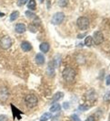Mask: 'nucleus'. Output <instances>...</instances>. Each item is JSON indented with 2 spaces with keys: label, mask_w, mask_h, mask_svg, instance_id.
I'll list each match as a JSON object with an SVG mask.
<instances>
[{
  "label": "nucleus",
  "mask_w": 110,
  "mask_h": 121,
  "mask_svg": "<svg viewBox=\"0 0 110 121\" xmlns=\"http://www.w3.org/2000/svg\"><path fill=\"white\" fill-rule=\"evenodd\" d=\"M39 48H40V51H41L42 52L46 53L49 51V44H48L47 42H42V43L40 44V46H39Z\"/></svg>",
  "instance_id": "f8f14e48"
},
{
  "label": "nucleus",
  "mask_w": 110,
  "mask_h": 121,
  "mask_svg": "<svg viewBox=\"0 0 110 121\" xmlns=\"http://www.w3.org/2000/svg\"><path fill=\"white\" fill-rule=\"evenodd\" d=\"M12 45V40L9 36H4L0 39V47L4 50H8Z\"/></svg>",
  "instance_id": "20e7f679"
},
{
  "label": "nucleus",
  "mask_w": 110,
  "mask_h": 121,
  "mask_svg": "<svg viewBox=\"0 0 110 121\" xmlns=\"http://www.w3.org/2000/svg\"><path fill=\"white\" fill-rule=\"evenodd\" d=\"M45 60H45V57L42 53H38V54H37V56H36V62H37V64H39V65L44 64Z\"/></svg>",
  "instance_id": "9b49d317"
},
{
  "label": "nucleus",
  "mask_w": 110,
  "mask_h": 121,
  "mask_svg": "<svg viewBox=\"0 0 110 121\" xmlns=\"http://www.w3.org/2000/svg\"><path fill=\"white\" fill-rule=\"evenodd\" d=\"M52 121H60L58 118V117H54L53 119H52Z\"/></svg>",
  "instance_id": "c85d7f7f"
},
{
  "label": "nucleus",
  "mask_w": 110,
  "mask_h": 121,
  "mask_svg": "<svg viewBox=\"0 0 110 121\" xmlns=\"http://www.w3.org/2000/svg\"><path fill=\"white\" fill-rule=\"evenodd\" d=\"M76 25H77V27L81 30H87L89 27V19H88L87 17H80L77 18Z\"/></svg>",
  "instance_id": "f03ea898"
},
{
  "label": "nucleus",
  "mask_w": 110,
  "mask_h": 121,
  "mask_svg": "<svg viewBox=\"0 0 110 121\" xmlns=\"http://www.w3.org/2000/svg\"><path fill=\"white\" fill-rule=\"evenodd\" d=\"M106 83L107 85H110V74L106 76Z\"/></svg>",
  "instance_id": "a878e982"
},
{
  "label": "nucleus",
  "mask_w": 110,
  "mask_h": 121,
  "mask_svg": "<svg viewBox=\"0 0 110 121\" xmlns=\"http://www.w3.org/2000/svg\"><path fill=\"white\" fill-rule=\"evenodd\" d=\"M15 32L21 34V33H24L26 31V26L23 23H18V24L15 25Z\"/></svg>",
  "instance_id": "1a4fd4ad"
},
{
  "label": "nucleus",
  "mask_w": 110,
  "mask_h": 121,
  "mask_svg": "<svg viewBox=\"0 0 110 121\" xmlns=\"http://www.w3.org/2000/svg\"><path fill=\"white\" fill-rule=\"evenodd\" d=\"M67 0H58V5L60 7H66L67 5Z\"/></svg>",
  "instance_id": "412c9836"
},
{
  "label": "nucleus",
  "mask_w": 110,
  "mask_h": 121,
  "mask_svg": "<svg viewBox=\"0 0 110 121\" xmlns=\"http://www.w3.org/2000/svg\"><path fill=\"white\" fill-rule=\"evenodd\" d=\"M63 78L65 79V81L67 83H73L76 79V72L70 67H67L63 71Z\"/></svg>",
  "instance_id": "f257e3e1"
},
{
  "label": "nucleus",
  "mask_w": 110,
  "mask_h": 121,
  "mask_svg": "<svg viewBox=\"0 0 110 121\" xmlns=\"http://www.w3.org/2000/svg\"><path fill=\"white\" fill-rule=\"evenodd\" d=\"M61 109V106L59 104H54L53 106L50 107V112L52 113H56V112H58Z\"/></svg>",
  "instance_id": "2eb2a0df"
},
{
  "label": "nucleus",
  "mask_w": 110,
  "mask_h": 121,
  "mask_svg": "<svg viewBox=\"0 0 110 121\" xmlns=\"http://www.w3.org/2000/svg\"><path fill=\"white\" fill-rule=\"evenodd\" d=\"M86 36V34L84 33V34H81V35H78V39L79 38H82V37H85Z\"/></svg>",
  "instance_id": "c756f323"
},
{
  "label": "nucleus",
  "mask_w": 110,
  "mask_h": 121,
  "mask_svg": "<svg viewBox=\"0 0 110 121\" xmlns=\"http://www.w3.org/2000/svg\"><path fill=\"white\" fill-rule=\"evenodd\" d=\"M64 18H65V14L63 12H57L52 17L51 22L54 25H59L60 23L63 22Z\"/></svg>",
  "instance_id": "7ed1b4c3"
},
{
  "label": "nucleus",
  "mask_w": 110,
  "mask_h": 121,
  "mask_svg": "<svg viewBox=\"0 0 110 121\" xmlns=\"http://www.w3.org/2000/svg\"><path fill=\"white\" fill-rule=\"evenodd\" d=\"M9 97V91L5 86H0V102L5 103Z\"/></svg>",
  "instance_id": "39448f33"
},
{
  "label": "nucleus",
  "mask_w": 110,
  "mask_h": 121,
  "mask_svg": "<svg viewBox=\"0 0 110 121\" xmlns=\"http://www.w3.org/2000/svg\"><path fill=\"white\" fill-rule=\"evenodd\" d=\"M62 96H64V94H63V93H60V92H58V93L55 94V95H54V96H53V102H56V101L59 100V99L61 98Z\"/></svg>",
  "instance_id": "6ab92c4d"
},
{
  "label": "nucleus",
  "mask_w": 110,
  "mask_h": 121,
  "mask_svg": "<svg viewBox=\"0 0 110 121\" xmlns=\"http://www.w3.org/2000/svg\"><path fill=\"white\" fill-rule=\"evenodd\" d=\"M93 41L95 42V44L96 45H99L104 42L105 39H104V36H103V33L101 31H95L93 35Z\"/></svg>",
  "instance_id": "423d86ee"
},
{
  "label": "nucleus",
  "mask_w": 110,
  "mask_h": 121,
  "mask_svg": "<svg viewBox=\"0 0 110 121\" xmlns=\"http://www.w3.org/2000/svg\"><path fill=\"white\" fill-rule=\"evenodd\" d=\"M19 17V12L18 11H14L10 15V21H15V19Z\"/></svg>",
  "instance_id": "f3484780"
},
{
  "label": "nucleus",
  "mask_w": 110,
  "mask_h": 121,
  "mask_svg": "<svg viewBox=\"0 0 110 121\" xmlns=\"http://www.w3.org/2000/svg\"><path fill=\"white\" fill-rule=\"evenodd\" d=\"M0 16H4V14H1V13H0Z\"/></svg>",
  "instance_id": "7c9ffc66"
},
{
  "label": "nucleus",
  "mask_w": 110,
  "mask_h": 121,
  "mask_svg": "<svg viewBox=\"0 0 110 121\" xmlns=\"http://www.w3.org/2000/svg\"><path fill=\"white\" fill-rule=\"evenodd\" d=\"M43 1H44V0H40V2H43Z\"/></svg>",
  "instance_id": "2f4dec72"
},
{
  "label": "nucleus",
  "mask_w": 110,
  "mask_h": 121,
  "mask_svg": "<svg viewBox=\"0 0 110 121\" xmlns=\"http://www.w3.org/2000/svg\"><path fill=\"white\" fill-rule=\"evenodd\" d=\"M21 48L24 52H30L32 50V45L28 41H23L21 43Z\"/></svg>",
  "instance_id": "9d476101"
},
{
  "label": "nucleus",
  "mask_w": 110,
  "mask_h": 121,
  "mask_svg": "<svg viewBox=\"0 0 110 121\" xmlns=\"http://www.w3.org/2000/svg\"><path fill=\"white\" fill-rule=\"evenodd\" d=\"M47 73L49 76H53L55 74V60L49 61L48 68H47Z\"/></svg>",
  "instance_id": "6e6552de"
},
{
  "label": "nucleus",
  "mask_w": 110,
  "mask_h": 121,
  "mask_svg": "<svg viewBox=\"0 0 110 121\" xmlns=\"http://www.w3.org/2000/svg\"><path fill=\"white\" fill-rule=\"evenodd\" d=\"M86 121H95V119L93 116H90V117H88Z\"/></svg>",
  "instance_id": "bb28decb"
},
{
  "label": "nucleus",
  "mask_w": 110,
  "mask_h": 121,
  "mask_svg": "<svg viewBox=\"0 0 110 121\" xmlns=\"http://www.w3.org/2000/svg\"><path fill=\"white\" fill-rule=\"evenodd\" d=\"M52 117L51 113H49V112H47V113H45L43 114L42 116H41V117H40V121H46L48 120V119H50Z\"/></svg>",
  "instance_id": "dca6fc26"
},
{
  "label": "nucleus",
  "mask_w": 110,
  "mask_h": 121,
  "mask_svg": "<svg viewBox=\"0 0 110 121\" xmlns=\"http://www.w3.org/2000/svg\"><path fill=\"white\" fill-rule=\"evenodd\" d=\"M11 107H12V110H13V117H14V118L16 117V115H17V119H21V117H20L19 115H21L22 112H20L18 109H16L13 105H11Z\"/></svg>",
  "instance_id": "ddd939ff"
},
{
  "label": "nucleus",
  "mask_w": 110,
  "mask_h": 121,
  "mask_svg": "<svg viewBox=\"0 0 110 121\" xmlns=\"http://www.w3.org/2000/svg\"><path fill=\"white\" fill-rule=\"evenodd\" d=\"M27 7L30 10H35L37 8V3H36V0H29V2L27 3Z\"/></svg>",
  "instance_id": "4468645a"
},
{
  "label": "nucleus",
  "mask_w": 110,
  "mask_h": 121,
  "mask_svg": "<svg viewBox=\"0 0 110 121\" xmlns=\"http://www.w3.org/2000/svg\"><path fill=\"white\" fill-rule=\"evenodd\" d=\"M0 121H8V117L5 116V115H1L0 116Z\"/></svg>",
  "instance_id": "b1692460"
},
{
  "label": "nucleus",
  "mask_w": 110,
  "mask_h": 121,
  "mask_svg": "<svg viewBox=\"0 0 110 121\" xmlns=\"http://www.w3.org/2000/svg\"><path fill=\"white\" fill-rule=\"evenodd\" d=\"M27 2V0H18V1H17V5L21 7V6H24Z\"/></svg>",
  "instance_id": "5701e85b"
},
{
  "label": "nucleus",
  "mask_w": 110,
  "mask_h": 121,
  "mask_svg": "<svg viewBox=\"0 0 110 121\" xmlns=\"http://www.w3.org/2000/svg\"><path fill=\"white\" fill-rule=\"evenodd\" d=\"M85 44L87 46V47H90L93 44V38L91 36H87L86 39H85Z\"/></svg>",
  "instance_id": "a211bd4d"
},
{
  "label": "nucleus",
  "mask_w": 110,
  "mask_h": 121,
  "mask_svg": "<svg viewBox=\"0 0 110 121\" xmlns=\"http://www.w3.org/2000/svg\"><path fill=\"white\" fill-rule=\"evenodd\" d=\"M104 100L105 101H110V92L106 93V95H104Z\"/></svg>",
  "instance_id": "4be33fe9"
},
{
  "label": "nucleus",
  "mask_w": 110,
  "mask_h": 121,
  "mask_svg": "<svg viewBox=\"0 0 110 121\" xmlns=\"http://www.w3.org/2000/svg\"><path fill=\"white\" fill-rule=\"evenodd\" d=\"M26 103L28 105V106H36L37 104V97L34 95H27L25 98Z\"/></svg>",
  "instance_id": "0eeeda50"
},
{
  "label": "nucleus",
  "mask_w": 110,
  "mask_h": 121,
  "mask_svg": "<svg viewBox=\"0 0 110 121\" xmlns=\"http://www.w3.org/2000/svg\"><path fill=\"white\" fill-rule=\"evenodd\" d=\"M29 30L31 32H36V29H35V27H34V25H30L29 26Z\"/></svg>",
  "instance_id": "393cba45"
},
{
  "label": "nucleus",
  "mask_w": 110,
  "mask_h": 121,
  "mask_svg": "<svg viewBox=\"0 0 110 121\" xmlns=\"http://www.w3.org/2000/svg\"><path fill=\"white\" fill-rule=\"evenodd\" d=\"M26 16L27 17H29V18H37V16L35 15L34 13H32L31 11H27L26 12Z\"/></svg>",
  "instance_id": "aec40b11"
},
{
  "label": "nucleus",
  "mask_w": 110,
  "mask_h": 121,
  "mask_svg": "<svg viewBox=\"0 0 110 121\" xmlns=\"http://www.w3.org/2000/svg\"><path fill=\"white\" fill-rule=\"evenodd\" d=\"M63 106H64V108H65V109H67V108H69V105H68V103H64Z\"/></svg>",
  "instance_id": "cd10ccee"
}]
</instances>
